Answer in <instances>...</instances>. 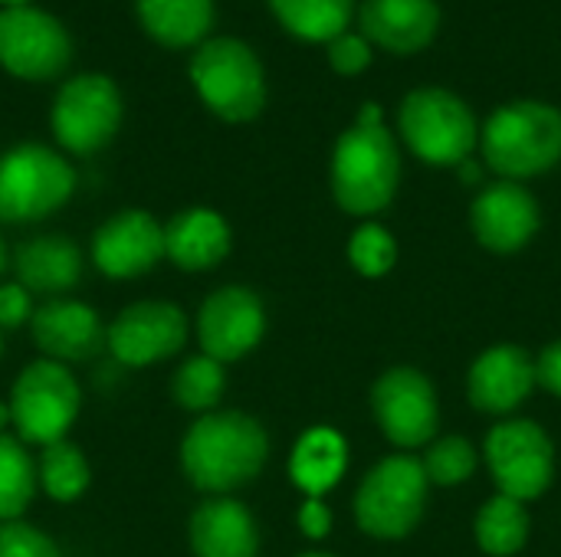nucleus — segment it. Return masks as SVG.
Instances as JSON below:
<instances>
[{
    "label": "nucleus",
    "instance_id": "nucleus-1",
    "mask_svg": "<svg viewBox=\"0 0 561 557\" xmlns=\"http://www.w3.org/2000/svg\"><path fill=\"white\" fill-rule=\"evenodd\" d=\"M266 430L240 410L204 414L181 440L184 476L194 489L210 496H224L253 483L266 463Z\"/></svg>",
    "mask_w": 561,
    "mask_h": 557
},
{
    "label": "nucleus",
    "instance_id": "nucleus-2",
    "mask_svg": "<svg viewBox=\"0 0 561 557\" xmlns=\"http://www.w3.org/2000/svg\"><path fill=\"white\" fill-rule=\"evenodd\" d=\"M480 144L483 161L506 181L546 174L561 161V112L536 98L510 102L486 118Z\"/></svg>",
    "mask_w": 561,
    "mask_h": 557
},
{
    "label": "nucleus",
    "instance_id": "nucleus-3",
    "mask_svg": "<svg viewBox=\"0 0 561 557\" xmlns=\"http://www.w3.org/2000/svg\"><path fill=\"white\" fill-rule=\"evenodd\" d=\"M187 76L201 102L230 125L253 121L266 105L263 62L237 36L204 39L187 62Z\"/></svg>",
    "mask_w": 561,
    "mask_h": 557
},
{
    "label": "nucleus",
    "instance_id": "nucleus-4",
    "mask_svg": "<svg viewBox=\"0 0 561 557\" xmlns=\"http://www.w3.org/2000/svg\"><path fill=\"white\" fill-rule=\"evenodd\" d=\"M401 181V154L394 135L381 125H352L335 141L332 194L342 210L368 217L394 200Z\"/></svg>",
    "mask_w": 561,
    "mask_h": 557
},
{
    "label": "nucleus",
    "instance_id": "nucleus-5",
    "mask_svg": "<svg viewBox=\"0 0 561 557\" xmlns=\"http://www.w3.org/2000/svg\"><path fill=\"white\" fill-rule=\"evenodd\" d=\"M76 194L72 164L39 141L0 154V223H39Z\"/></svg>",
    "mask_w": 561,
    "mask_h": 557
},
{
    "label": "nucleus",
    "instance_id": "nucleus-6",
    "mask_svg": "<svg viewBox=\"0 0 561 557\" xmlns=\"http://www.w3.org/2000/svg\"><path fill=\"white\" fill-rule=\"evenodd\" d=\"M398 131L404 144L427 164H463L480 144V125L470 105L437 85H424L404 95L398 108Z\"/></svg>",
    "mask_w": 561,
    "mask_h": 557
},
{
    "label": "nucleus",
    "instance_id": "nucleus-7",
    "mask_svg": "<svg viewBox=\"0 0 561 557\" xmlns=\"http://www.w3.org/2000/svg\"><path fill=\"white\" fill-rule=\"evenodd\" d=\"M7 404L16 440L46 450L72 430L82 410V391L66 364L39 358L16 374Z\"/></svg>",
    "mask_w": 561,
    "mask_h": 557
},
{
    "label": "nucleus",
    "instance_id": "nucleus-8",
    "mask_svg": "<svg viewBox=\"0 0 561 557\" xmlns=\"http://www.w3.org/2000/svg\"><path fill=\"white\" fill-rule=\"evenodd\" d=\"M125 102L118 85L102 72H79L62 82L49 108V128L69 154L102 151L122 128Z\"/></svg>",
    "mask_w": 561,
    "mask_h": 557
},
{
    "label": "nucleus",
    "instance_id": "nucleus-9",
    "mask_svg": "<svg viewBox=\"0 0 561 557\" xmlns=\"http://www.w3.org/2000/svg\"><path fill=\"white\" fill-rule=\"evenodd\" d=\"M424 463L411 456H391L375 466L355 499L358 525L375 538H404L424 515L427 499Z\"/></svg>",
    "mask_w": 561,
    "mask_h": 557
},
{
    "label": "nucleus",
    "instance_id": "nucleus-10",
    "mask_svg": "<svg viewBox=\"0 0 561 557\" xmlns=\"http://www.w3.org/2000/svg\"><path fill=\"white\" fill-rule=\"evenodd\" d=\"M72 62L69 30L39 7L0 10V66L23 82H49Z\"/></svg>",
    "mask_w": 561,
    "mask_h": 557
},
{
    "label": "nucleus",
    "instance_id": "nucleus-11",
    "mask_svg": "<svg viewBox=\"0 0 561 557\" xmlns=\"http://www.w3.org/2000/svg\"><path fill=\"white\" fill-rule=\"evenodd\" d=\"M187 341V315L174 302H131L105 328L108 355L125 368H148L178 355Z\"/></svg>",
    "mask_w": 561,
    "mask_h": 557
},
{
    "label": "nucleus",
    "instance_id": "nucleus-12",
    "mask_svg": "<svg viewBox=\"0 0 561 557\" xmlns=\"http://www.w3.org/2000/svg\"><path fill=\"white\" fill-rule=\"evenodd\" d=\"M486 463L503 496L516 502L539 499L552 483V440L529 420L500 423L486 440Z\"/></svg>",
    "mask_w": 561,
    "mask_h": 557
},
{
    "label": "nucleus",
    "instance_id": "nucleus-13",
    "mask_svg": "<svg viewBox=\"0 0 561 557\" xmlns=\"http://www.w3.org/2000/svg\"><path fill=\"white\" fill-rule=\"evenodd\" d=\"M89 256L105 279H138L164 259V227L148 210H118L92 233Z\"/></svg>",
    "mask_w": 561,
    "mask_h": 557
},
{
    "label": "nucleus",
    "instance_id": "nucleus-14",
    "mask_svg": "<svg viewBox=\"0 0 561 557\" xmlns=\"http://www.w3.org/2000/svg\"><path fill=\"white\" fill-rule=\"evenodd\" d=\"M266 328V312L256 292L243 286H224L210 292L197 312V341L207 358L227 364L250 355Z\"/></svg>",
    "mask_w": 561,
    "mask_h": 557
},
{
    "label": "nucleus",
    "instance_id": "nucleus-15",
    "mask_svg": "<svg viewBox=\"0 0 561 557\" xmlns=\"http://www.w3.org/2000/svg\"><path fill=\"white\" fill-rule=\"evenodd\" d=\"M371 404H375L381 430L398 446H421L437 430V397H434V387L414 368L388 371L375 384Z\"/></svg>",
    "mask_w": 561,
    "mask_h": 557
},
{
    "label": "nucleus",
    "instance_id": "nucleus-16",
    "mask_svg": "<svg viewBox=\"0 0 561 557\" xmlns=\"http://www.w3.org/2000/svg\"><path fill=\"white\" fill-rule=\"evenodd\" d=\"M33 345L43 351V358L59 364H79L95 358L105 348V328L92 305L79 299H49L43 302L30 318Z\"/></svg>",
    "mask_w": 561,
    "mask_h": 557
},
{
    "label": "nucleus",
    "instance_id": "nucleus-17",
    "mask_svg": "<svg viewBox=\"0 0 561 557\" xmlns=\"http://www.w3.org/2000/svg\"><path fill=\"white\" fill-rule=\"evenodd\" d=\"M355 16L371 46L398 56L427 49L440 30L437 0H365Z\"/></svg>",
    "mask_w": 561,
    "mask_h": 557
},
{
    "label": "nucleus",
    "instance_id": "nucleus-18",
    "mask_svg": "<svg viewBox=\"0 0 561 557\" xmlns=\"http://www.w3.org/2000/svg\"><path fill=\"white\" fill-rule=\"evenodd\" d=\"M539 230V204L516 181H500L473 200V233L496 253L523 250Z\"/></svg>",
    "mask_w": 561,
    "mask_h": 557
},
{
    "label": "nucleus",
    "instance_id": "nucleus-19",
    "mask_svg": "<svg viewBox=\"0 0 561 557\" xmlns=\"http://www.w3.org/2000/svg\"><path fill=\"white\" fill-rule=\"evenodd\" d=\"M13 272L16 282L30 295L62 299L82 279V253L62 233H39L13 250Z\"/></svg>",
    "mask_w": 561,
    "mask_h": 557
},
{
    "label": "nucleus",
    "instance_id": "nucleus-20",
    "mask_svg": "<svg viewBox=\"0 0 561 557\" xmlns=\"http://www.w3.org/2000/svg\"><path fill=\"white\" fill-rule=\"evenodd\" d=\"M536 384V364L516 345H496L477 358L470 371V401L486 414H506L519 407Z\"/></svg>",
    "mask_w": 561,
    "mask_h": 557
},
{
    "label": "nucleus",
    "instance_id": "nucleus-21",
    "mask_svg": "<svg viewBox=\"0 0 561 557\" xmlns=\"http://www.w3.org/2000/svg\"><path fill=\"white\" fill-rule=\"evenodd\" d=\"M230 253V227L210 207H187L164 223V256L184 272H204Z\"/></svg>",
    "mask_w": 561,
    "mask_h": 557
},
{
    "label": "nucleus",
    "instance_id": "nucleus-22",
    "mask_svg": "<svg viewBox=\"0 0 561 557\" xmlns=\"http://www.w3.org/2000/svg\"><path fill=\"white\" fill-rule=\"evenodd\" d=\"M191 552L194 557H256L260 535L253 515L233 499H210L191 515Z\"/></svg>",
    "mask_w": 561,
    "mask_h": 557
},
{
    "label": "nucleus",
    "instance_id": "nucleus-23",
    "mask_svg": "<svg viewBox=\"0 0 561 557\" xmlns=\"http://www.w3.org/2000/svg\"><path fill=\"white\" fill-rule=\"evenodd\" d=\"M141 30L164 49H187L210 39L214 0H135Z\"/></svg>",
    "mask_w": 561,
    "mask_h": 557
},
{
    "label": "nucleus",
    "instance_id": "nucleus-24",
    "mask_svg": "<svg viewBox=\"0 0 561 557\" xmlns=\"http://www.w3.org/2000/svg\"><path fill=\"white\" fill-rule=\"evenodd\" d=\"M345 460V440L335 430H309L293 450L289 476L309 499H319L342 479Z\"/></svg>",
    "mask_w": 561,
    "mask_h": 557
},
{
    "label": "nucleus",
    "instance_id": "nucleus-25",
    "mask_svg": "<svg viewBox=\"0 0 561 557\" xmlns=\"http://www.w3.org/2000/svg\"><path fill=\"white\" fill-rule=\"evenodd\" d=\"M276 23L302 43H332L348 33L355 0H266Z\"/></svg>",
    "mask_w": 561,
    "mask_h": 557
},
{
    "label": "nucleus",
    "instance_id": "nucleus-26",
    "mask_svg": "<svg viewBox=\"0 0 561 557\" xmlns=\"http://www.w3.org/2000/svg\"><path fill=\"white\" fill-rule=\"evenodd\" d=\"M36 479H39V489L53 502L69 506V502H76V499L85 496V489L92 483V466H89L85 453L76 443L59 440V443H53V446H46L39 453Z\"/></svg>",
    "mask_w": 561,
    "mask_h": 557
},
{
    "label": "nucleus",
    "instance_id": "nucleus-27",
    "mask_svg": "<svg viewBox=\"0 0 561 557\" xmlns=\"http://www.w3.org/2000/svg\"><path fill=\"white\" fill-rule=\"evenodd\" d=\"M36 489V463L26 453V443L10 433H0V522L23 519Z\"/></svg>",
    "mask_w": 561,
    "mask_h": 557
},
{
    "label": "nucleus",
    "instance_id": "nucleus-28",
    "mask_svg": "<svg viewBox=\"0 0 561 557\" xmlns=\"http://www.w3.org/2000/svg\"><path fill=\"white\" fill-rule=\"evenodd\" d=\"M526 535H529V515H526L523 502H516L510 496L490 499L477 515V542L486 555H516L526 545Z\"/></svg>",
    "mask_w": 561,
    "mask_h": 557
},
{
    "label": "nucleus",
    "instance_id": "nucleus-29",
    "mask_svg": "<svg viewBox=\"0 0 561 557\" xmlns=\"http://www.w3.org/2000/svg\"><path fill=\"white\" fill-rule=\"evenodd\" d=\"M224 387H227V378H224V364L207 358V355H197V358H187L174 378H171V397L178 407L184 410H194V414H210L220 397H224Z\"/></svg>",
    "mask_w": 561,
    "mask_h": 557
},
{
    "label": "nucleus",
    "instance_id": "nucleus-30",
    "mask_svg": "<svg viewBox=\"0 0 561 557\" xmlns=\"http://www.w3.org/2000/svg\"><path fill=\"white\" fill-rule=\"evenodd\" d=\"M473 469H477V453L460 437H450V440L434 443L431 453H427V460H424V473L437 486H457V483L470 479Z\"/></svg>",
    "mask_w": 561,
    "mask_h": 557
},
{
    "label": "nucleus",
    "instance_id": "nucleus-31",
    "mask_svg": "<svg viewBox=\"0 0 561 557\" xmlns=\"http://www.w3.org/2000/svg\"><path fill=\"white\" fill-rule=\"evenodd\" d=\"M394 256H398V246H394L391 233H388L385 227H378V223L362 227V230L352 236V243H348V259H352V266H355L362 276H371V279L385 276V272L394 266Z\"/></svg>",
    "mask_w": 561,
    "mask_h": 557
},
{
    "label": "nucleus",
    "instance_id": "nucleus-32",
    "mask_svg": "<svg viewBox=\"0 0 561 557\" xmlns=\"http://www.w3.org/2000/svg\"><path fill=\"white\" fill-rule=\"evenodd\" d=\"M0 557H59V548L46 532L16 519L0 522Z\"/></svg>",
    "mask_w": 561,
    "mask_h": 557
},
{
    "label": "nucleus",
    "instance_id": "nucleus-33",
    "mask_svg": "<svg viewBox=\"0 0 561 557\" xmlns=\"http://www.w3.org/2000/svg\"><path fill=\"white\" fill-rule=\"evenodd\" d=\"M325 53L339 76H362L375 59V46L362 33H352V30L325 43Z\"/></svg>",
    "mask_w": 561,
    "mask_h": 557
},
{
    "label": "nucleus",
    "instance_id": "nucleus-34",
    "mask_svg": "<svg viewBox=\"0 0 561 557\" xmlns=\"http://www.w3.org/2000/svg\"><path fill=\"white\" fill-rule=\"evenodd\" d=\"M33 295L20 282H3L0 286V332H13L30 325L33 318Z\"/></svg>",
    "mask_w": 561,
    "mask_h": 557
},
{
    "label": "nucleus",
    "instance_id": "nucleus-35",
    "mask_svg": "<svg viewBox=\"0 0 561 557\" xmlns=\"http://www.w3.org/2000/svg\"><path fill=\"white\" fill-rule=\"evenodd\" d=\"M536 381L546 391H552L556 397H561V341H552L539 355V361H536Z\"/></svg>",
    "mask_w": 561,
    "mask_h": 557
},
{
    "label": "nucleus",
    "instance_id": "nucleus-36",
    "mask_svg": "<svg viewBox=\"0 0 561 557\" xmlns=\"http://www.w3.org/2000/svg\"><path fill=\"white\" fill-rule=\"evenodd\" d=\"M299 529L309 538H325L332 529V512L322 506V499H306V506L299 509Z\"/></svg>",
    "mask_w": 561,
    "mask_h": 557
},
{
    "label": "nucleus",
    "instance_id": "nucleus-37",
    "mask_svg": "<svg viewBox=\"0 0 561 557\" xmlns=\"http://www.w3.org/2000/svg\"><path fill=\"white\" fill-rule=\"evenodd\" d=\"M460 171H463V181H470V184H473V181L480 177V167H477V164H473L470 158H467V161L460 164Z\"/></svg>",
    "mask_w": 561,
    "mask_h": 557
},
{
    "label": "nucleus",
    "instance_id": "nucleus-38",
    "mask_svg": "<svg viewBox=\"0 0 561 557\" xmlns=\"http://www.w3.org/2000/svg\"><path fill=\"white\" fill-rule=\"evenodd\" d=\"M7 427H10V404L0 401V433H7Z\"/></svg>",
    "mask_w": 561,
    "mask_h": 557
},
{
    "label": "nucleus",
    "instance_id": "nucleus-39",
    "mask_svg": "<svg viewBox=\"0 0 561 557\" xmlns=\"http://www.w3.org/2000/svg\"><path fill=\"white\" fill-rule=\"evenodd\" d=\"M10 266V256H7V246H3V236H0V272Z\"/></svg>",
    "mask_w": 561,
    "mask_h": 557
},
{
    "label": "nucleus",
    "instance_id": "nucleus-40",
    "mask_svg": "<svg viewBox=\"0 0 561 557\" xmlns=\"http://www.w3.org/2000/svg\"><path fill=\"white\" fill-rule=\"evenodd\" d=\"M0 7L7 10V7H30V0H0Z\"/></svg>",
    "mask_w": 561,
    "mask_h": 557
},
{
    "label": "nucleus",
    "instance_id": "nucleus-41",
    "mask_svg": "<svg viewBox=\"0 0 561 557\" xmlns=\"http://www.w3.org/2000/svg\"><path fill=\"white\" fill-rule=\"evenodd\" d=\"M0 355H3V332H0Z\"/></svg>",
    "mask_w": 561,
    "mask_h": 557
},
{
    "label": "nucleus",
    "instance_id": "nucleus-42",
    "mask_svg": "<svg viewBox=\"0 0 561 557\" xmlns=\"http://www.w3.org/2000/svg\"><path fill=\"white\" fill-rule=\"evenodd\" d=\"M302 557H332V555H302Z\"/></svg>",
    "mask_w": 561,
    "mask_h": 557
}]
</instances>
